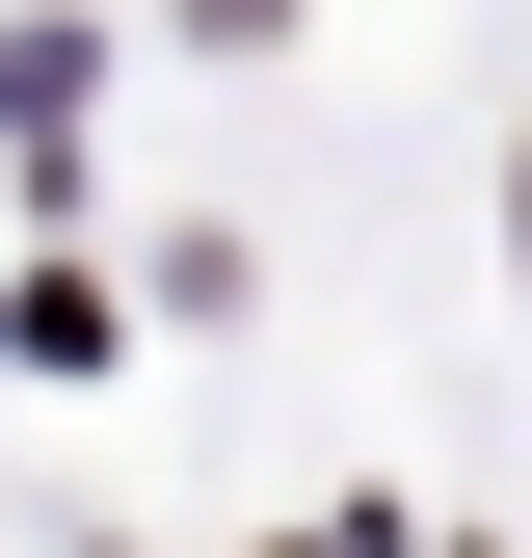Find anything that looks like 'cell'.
<instances>
[{
  "label": "cell",
  "instance_id": "1",
  "mask_svg": "<svg viewBox=\"0 0 532 558\" xmlns=\"http://www.w3.org/2000/svg\"><path fill=\"white\" fill-rule=\"evenodd\" d=\"M214 27H266V0H214Z\"/></svg>",
  "mask_w": 532,
  "mask_h": 558
}]
</instances>
